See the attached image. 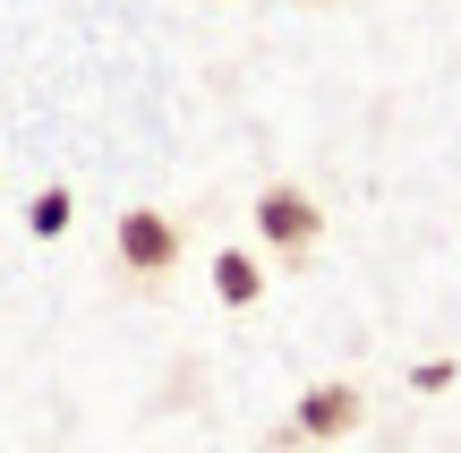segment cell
Returning <instances> with one entry per match:
<instances>
[{"mask_svg":"<svg viewBox=\"0 0 461 453\" xmlns=\"http://www.w3.org/2000/svg\"><path fill=\"white\" fill-rule=\"evenodd\" d=\"M112 249H120V274H129L137 291H154V283H171L188 231L163 214V205H129V214H120V231H112Z\"/></svg>","mask_w":461,"mask_h":453,"instance_id":"obj_1","label":"cell"},{"mask_svg":"<svg viewBox=\"0 0 461 453\" xmlns=\"http://www.w3.org/2000/svg\"><path fill=\"white\" fill-rule=\"evenodd\" d=\"M257 231H265V249H274L282 266H308V257H316V240H325V205H316L308 188L274 180V188L257 197Z\"/></svg>","mask_w":461,"mask_h":453,"instance_id":"obj_2","label":"cell"},{"mask_svg":"<svg viewBox=\"0 0 461 453\" xmlns=\"http://www.w3.org/2000/svg\"><path fill=\"white\" fill-rule=\"evenodd\" d=\"M342 428H359V385H316L299 403V437H342Z\"/></svg>","mask_w":461,"mask_h":453,"instance_id":"obj_3","label":"cell"},{"mask_svg":"<svg viewBox=\"0 0 461 453\" xmlns=\"http://www.w3.org/2000/svg\"><path fill=\"white\" fill-rule=\"evenodd\" d=\"M214 291H222L230 308H248V300L265 291V266H257V257H240V249H222V257H214Z\"/></svg>","mask_w":461,"mask_h":453,"instance_id":"obj_4","label":"cell"}]
</instances>
